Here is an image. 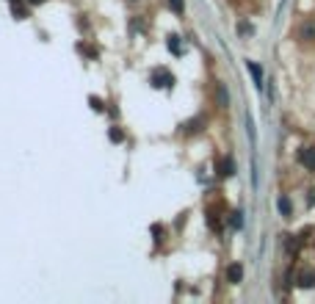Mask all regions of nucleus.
Instances as JSON below:
<instances>
[{"instance_id":"obj_1","label":"nucleus","mask_w":315,"mask_h":304,"mask_svg":"<svg viewBox=\"0 0 315 304\" xmlns=\"http://www.w3.org/2000/svg\"><path fill=\"white\" fill-rule=\"evenodd\" d=\"M172 83H174L172 72H166V69H155L152 72V86H155V89H169Z\"/></svg>"},{"instance_id":"obj_2","label":"nucleus","mask_w":315,"mask_h":304,"mask_svg":"<svg viewBox=\"0 0 315 304\" xmlns=\"http://www.w3.org/2000/svg\"><path fill=\"white\" fill-rule=\"evenodd\" d=\"M299 163H302L307 172H315V147H304L299 149Z\"/></svg>"},{"instance_id":"obj_3","label":"nucleus","mask_w":315,"mask_h":304,"mask_svg":"<svg viewBox=\"0 0 315 304\" xmlns=\"http://www.w3.org/2000/svg\"><path fill=\"white\" fill-rule=\"evenodd\" d=\"M241 280H244V269H241V263H232L230 269H227V282L238 285Z\"/></svg>"},{"instance_id":"obj_4","label":"nucleus","mask_w":315,"mask_h":304,"mask_svg":"<svg viewBox=\"0 0 315 304\" xmlns=\"http://www.w3.org/2000/svg\"><path fill=\"white\" fill-rule=\"evenodd\" d=\"M299 36H302L304 42H313L315 39V19H307V22L302 25V30H299Z\"/></svg>"},{"instance_id":"obj_5","label":"nucleus","mask_w":315,"mask_h":304,"mask_svg":"<svg viewBox=\"0 0 315 304\" xmlns=\"http://www.w3.org/2000/svg\"><path fill=\"white\" fill-rule=\"evenodd\" d=\"M246 66H249L252 78H255V86H257V89H263V69H260V66L255 64V61H249V64H246Z\"/></svg>"},{"instance_id":"obj_6","label":"nucleus","mask_w":315,"mask_h":304,"mask_svg":"<svg viewBox=\"0 0 315 304\" xmlns=\"http://www.w3.org/2000/svg\"><path fill=\"white\" fill-rule=\"evenodd\" d=\"M216 91H219V102H221V108H227V105H230V94H227V86H224V83H219V86H216Z\"/></svg>"},{"instance_id":"obj_7","label":"nucleus","mask_w":315,"mask_h":304,"mask_svg":"<svg viewBox=\"0 0 315 304\" xmlns=\"http://www.w3.org/2000/svg\"><path fill=\"white\" fill-rule=\"evenodd\" d=\"M169 50L174 55H183V44H180V36H169Z\"/></svg>"},{"instance_id":"obj_8","label":"nucleus","mask_w":315,"mask_h":304,"mask_svg":"<svg viewBox=\"0 0 315 304\" xmlns=\"http://www.w3.org/2000/svg\"><path fill=\"white\" fill-rule=\"evenodd\" d=\"M221 174H224V177L235 174V163H232V158H224V161H221Z\"/></svg>"},{"instance_id":"obj_9","label":"nucleus","mask_w":315,"mask_h":304,"mask_svg":"<svg viewBox=\"0 0 315 304\" xmlns=\"http://www.w3.org/2000/svg\"><path fill=\"white\" fill-rule=\"evenodd\" d=\"M230 227H232V230H241V227H244V213H241V210L230 216Z\"/></svg>"},{"instance_id":"obj_10","label":"nucleus","mask_w":315,"mask_h":304,"mask_svg":"<svg viewBox=\"0 0 315 304\" xmlns=\"http://www.w3.org/2000/svg\"><path fill=\"white\" fill-rule=\"evenodd\" d=\"M299 280H302V282H299V285H302V288H313V285H315V277L310 274V271H304V274L299 277Z\"/></svg>"},{"instance_id":"obj_11","label":"nucleus","mask_w":315,"mask_h":304,"mask_svg":"<svg viewBox=\"0 0 315 304\" xmlns=\"http://www.w3.org/2000/svg\"><path fill=\"white\" fill-rule=\"evenodd\" d=\"M277 205H280V213L282 216H291V199H288V197H280V202H277Z\"/></svg>"},{"instance_id":"obj_12","label":"nucleus","mask_w":315,"mask_h":304,"mask_svg":"<svg viewBox=\"0 0 315 304\" xmlns=\"http://www.w3.org/2000/svg\"><path fill=\"white\" fill-rule=\"evenodd\" d=\"M169 6H172L177 14H183V11H185V3H183V0H169Z\"/></svg>"},{"instance_id":"obj_13","label":"nucleus","mask_w":315,"mask_h":304,"mask_svg":"<svg viewBox=\"0 0 315 304\" xmlns=\"http://www.w3.org/2000/svg\"><path fill=\"white\" fill-rule=\"evenodd\" d=\"M122 138H125V133H122L119 127H113V130H111V141H116V144H119Z\"/></svg>"},{"instance_id":"obj_14","label":"nucleus","mask_w":315,"mask_h":304,"mask_svg":"<svg viewBox=\"0 0 315 304\" xmlns=\"http://www.w3.org/2000/svg\"><path fill=\"white\" fill-rule=\"evenodd\" d=\"M91 108H94V111H102V102H100V97H91Z\"/></svg>"},{"instance_id":"obj_15","label":"nucleus","mask_w":315,"mask_h":304,"mask_svg":"<svg viewBox=\"0 0 315 304\" xmlns=\"http://www.w3.org/2000/svg\"><path fill=\"white\" fill-rule=\"evenodd\" d=\"M30 6H39V3H44V0H28Z\"/></svg>"}]
</instances>
